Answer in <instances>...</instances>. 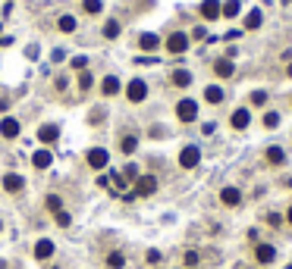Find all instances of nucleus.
<instances>
[{"label": "nucleus", "instance_id": "nucleus-1", "mask_svg": "<svg viewBox=\"0 0 292 269\" xmlns=\"http://www.w3.org/2000/svg\"><path fill=\"white\" fill-rule=\"evenodd\" d=\"M176 116H179V122H195L198 119V103L192 97H185L176 103Z\"/></svg>", "mask_w": 292, "mask_h": 269}, {"label": "nucleus", "instance_id": "nucleus-2", "mask_svg": "<svg viewBox=\"0 0 292 269\" xmlns=\"http://www.w3.org/2000/svg\"><path fill=\"white\" fill-rule=\"evenodd\" d=\"M157 191V179L154 175H138L135 179V197H151Z\"/></svg>", "mask_w": 292, "mask_h": 269}, {"label": "nucleus", "instance_id": "nucleus-3", "mask_svg": "<svg viewBox=\"0 0 292 269\" xmlns=\"http://www.w3.org/2000/svg\"><path fill=\"white\" fill-rule=\"evenodd\" d=\"M198 163H201V150H198L195 144L182 147V154H179V166H182V169H195Z\"/></svg>", "mask_w": 292, "mask_h": 269}, {"label": "nucleus", "instance_id": "nucleus-4", "mask_svg": "<svg viewBox=\"0 0 292 269\" xmlns=\"http://www.w3.org/2000/svg\"><path fill=\"white\" fill-rule=\"evenodd\" d=\"M126 97H129L132 103H142V100L148 97V85H145L142 78H132V81H129V88H126Z\"/></svg>", "mask_w": 292, "mask_h": 269}, {"label": "nucleus", "instance_id": "nucleus-5", "mask_svg": "<svg viewBox=\"0 0 292 269\" xmlns=\"http://www.w3.org/2000/svg\"><path fill=\"white\" fill-rule=\"evenodd\" d=\"M167 50H170V53H185V50H189V34L173 31L170 38H167Z\"/></svg>", "mask_w": 292, "mask_h": 269}, {"label": "nucleus", "instance_id": "nucleus-6", "mask_svg": "<svg viewBox=\"0 0 292 269\" xmlns=\"http://www.w3.org/2000/svg\"><path fill=\"white\" fill-rule=\"evenodd\" d=\"M107 163H110V154H107L104 147H91V150H88V166H91V169H104Z\"/></svg>", "mask_w": 292, "mask_h": 269}, {"label": "nucleus", "instance_id": "nucleus-7", "mask_svg": "<svg viewBox=\"0 0 292 269\" xmlns=\"http://www.w3.org/2000/svg\"><path fill=\"white\" fill-rule=\"evenodd\" d=\"M254 257H258V263H273L276 260V248L273 244H258V248H254Z\"/></svg>", "mask_w": 292, "mask_h": 269}, {"label": "nucleus", "instance_id": "nucleus-8", "mask_svg": "<svg viewBox=\"0 0 292 269\" xmlns=\"http://www.w3.org/2000/svg\"><path fill=\"white\" fill-rule=\"evenodd\" d=\"M4 188H7L10 194H16V191L26 188V179H22V175H16V172H10V175H4Z\"/></svg>", "mask_w": 292, "mask_h": 269}, {"label": "nucleus", "instance_id": "nucleus-9", "mask_svg": "<svg viewBox=\"0 0 292 269\" xmlns=\"http://www.w3.org/2000/svg\"><path fill=\"white\" fill-rule=\"evenodd\" d=\"M54 241H48V238H41L38 244H35V257H38V260H51V257H54Z\"/></svg>", "mask_w": 292, "mask_h": 269}, {"label": "nucleus", "instance_id": "nucleus-10", "mask_svg": "<svg viewBox=\"0 0 292 269\" xmlns=\"http://www.w3.org/2000/svg\"><path fill=\"white\" fill-rule=\"evenodd\" d=\"M51 163H54V154H51V150H35V157H32V166H35V169H48Z\"/></svg>", "mask_w": 292, "mask_h": 269}, {"label": "nucleus", "instance_id": "nucleus-11", "mask_svg": "<svg viewBox=\"0 0 292 269\" xmlns=\"http://www.w3.org/2000/svg\"><path fill=\"white\" fill-rule=\"evenodd\" d=\"M220 201H223L226 207H239L242 204V191L239 188H223L220 191Z\"/></svg>", "mask_w": 292, "mask_h": 269}, {"label": "nucleus", "instance_id": "nucleus-12", "mask_svg": "<svg viewBox=\"0 0 292 269\" xmlns=\"http://www.w3.org/2000/svg\"><path fill=\"white\" fill-rule=\"evenodd\" d=\"M220 9H223V3H220V0H204V3H201V16H204V19H217Z\"/></svg>", "mask_w": 292, "mask_h": 269}, {"label": "nucleus", "instance_id": "nucleus-13", "mask_svg": "<svg viewBox=\"0 0 292 269\" xmlns=\"http://www.w3.org/2000/svg\"><path fill=\"white\" fill-rule=\"evenodd\" d=\"M229 122H232V128H239V132H242V128H248V122H251V113L239 107L236 113H232V119H229Z\"/></svg>", "mask_w": 292, "mask_h": 269}, {"label": "nucleus", "instance_id": "nucleus-14", "mask_svg": "<svg viewBox=\"0 0 292 269\" xmlns=\"http://www.w3.org/2000/svg\"><path fill=\"white\" fill-rule=\"evenodd\" d=\"M38 138H41L44 144H54L57 138H60V128H57V125H41L38 128Z\"/></svg>", "mask_w": 292, "mask_h": 269}, {"label": "nucleus", "instance_id": "nucleus-15", "mask_svg": "<svg viewBox=\"0 0 292 269\" xmlns=\"http://www.w3.org/2000/svg\"><path fill=\"white\" fill-rule=\"evenodd\" d=\"M214 72H217V78H232L236 66H232V60H217L214 63Z\"/></svg>", "mask_w": 292, "mask_h": 269}, {"label": "nucleus", "instance_id": "nucleus-16", "mask_svg": "<svg viewBox=\"0 0 292 269\" xmlns=\"http://www.w3.org/2000/svg\"><path fill=\"white\" fill-rule=\"evenodd\" d=\"M267 163H270V166H283V163H286V150L283 147H267Z\"/></svg>", "mask_w": 292, "mask_h": 269}, {"label": "nucleus", "instance_id": "nucleus-17", "mask_svg": "<svg viewBox=\"0 0 292 269\" xmlns=\"http://www.w3.org/2000/svg\"><path fill=\"white\" fill-rule=\"evenodd\" d=\"M138 47H142V50H157L160 47V38H157V34H151V31H145L142 38H138Z\"/></svg>", "mask_w": 292, "mask_h": 269}, {"label": "nucleus", "instance_id": "nucleus-18", "mask_svg": "<svg viewBox=\"0 0 292 269\" xmlns=\"http://www.w3.org/2000/svg\"><path fill=\"white\" fill-rule=\"evenodd\" d=\"M0 135H4V138H16V135H19V122L7 116V119L0 122Z\"/></svg>", "mask_w": 292, "mask_h": 269}, {"label": "nucleus", "instance_id": "nucleus-19", "mask_svg": "<svg viewBox=\"0 0 292 269\" xmlns=\"http://www.w3.org/2000/svg\"><path fill=\"white\" fill-rule=\"evenodd\" d=\"M173 85H176V88H189L192 85V72H189V69H176V72H173Z\"/></svg>", "mask_w": 292, "mask_h": 269}, {"label": "nucleus", "instance_id": "nucleus-20", "mask_svg": "<svg viewBox=\"0 0 292 269\" xmlns=\"http://www.w3.org/2000/svg\"><path fill=\"white\" fill-rule=\"evenodd\" d=\"M101 91H104L107 97H113L116 91H120V78H116V75H107V78L101 81Z\"/></svg>", "mask_w": 292, "mask_h": 269}, {"label": "nucleus", "instance_id": "nucleus-21", "mask_svg": "<svg viewBox=\"0 0 292 269\" xmlns=\"http://www.w3.org/2000/svg\"><path fill=\"white\" fill-rule=\"evenodd\" d=\"M261 22H264V13H261V9H251V13L245 16V28L254 31V28H261Z\"/></svg>", "mask_w": 292, "mask_h": 269}, {"label": "nucleus", "instance_id": "nucleus-22", "mask_svg": "<svg viewBox=\"0 0 292 269\" xmlns=\"http://www.w3.org/2000/svg\"><path fill=\"white\" fill-rule=\"evenodd\" d=\"M204 100H207V103H223V88L207 85V91H204Z\"/></svg>", "mask_w": 292, "mask_h": 269}, {"label": "nucleus", "instance_id": "nucleus-23", "mask_svg": "<svg viewBox=\"0 0 292 269\" xmlns=\"http://www.w3.org/2000/svg\"><path fill=\"white\" fill-rule=\"evenodd\" d=\"M239 0H226L223 3V9H220V16H226V19H232V16H239Z\"/></svg>", "mask_w": 292, "mask_h": 269}, {"label": "nucleus", "instance_id": "nucleus-24", "mask_svg": "<svg viewBox=\"0 0 292 269\" xmlns=\"http://www.w3.org/2000/svg\"><path fill=\"white\" fill-rule=\"evenodd\" d=\"M120 147H123V154H135V147H138V138H135V135H126L123 141H120Z\"/></svg>", "mask_w": 292, "mask_h": 269}, {"label": "nucleus", "instance_id": "nucleus-25", "mask_svg": "<svg viewBox=\"0 0 292 269\" xmlns=\"http://www.w3.org/2000/svg\"><path fill=\"white\" fill-rule=\"evenodd\" d=\"M104 38H120V22L110 19L107 25H104Z\"/></svg>", "mask_w": 292, "mask_h": 269}, {"label": "nucleus", "instance_id": "nucleus-26", "mask_svg": "<svg viewBox=\"0 0 292 269\" xmlns=\"http://www.w3.org/2000/svg\"><path fill=\"white\" fill-rule=\"evenodd\" d=\"M82 6H85V13H88V16H98L101 9H104V3H101V0H85Z\"/></svg>", "mask_w": 292, "mask_h": 269}, {"label": "nucleus", "instance_id": "nucleus-27", "mask_svg": "<svg viewBox=\"0 0 292 269\" xmlns=\"http://www.w3.org/2000/svg\"><path fill=\"white\" fill-rule=\"evenodd\" d=\"M57 25H60V31H76V19L73 16H60V22H57Z\"/></svg>", "mask_w": 292, "mask_h": 269}, {"label": "nucleus", "instance_id": "nucleus-28", "mask_svg": "<svg viewBox=\"0 0 292 269\" xmlns=\"http://www.w3.org/2000/svg\"><path fill=\"white\" fill-rule=\"evenodd\" d=\"M123 263H126L123 254H110V257H107V266H110V269H123Z\"/></svg>", "mask_w": 292, "mask_h": 269}, {"label": "nucleus", "instance_id": "nucleus-29", "mask_svg": "<svg viewBox=\"0 0 292 269\" xmlns=\"http://www.w3.org/2000/svg\"><path fill=\"white\" fill-rule=\"evenodd\" d=\"M48 210H51V213H60V210H63V201H60L57 194H51V197H48Z\"/></svg>", "mask_w": 292, "mask_h": 269}, {"label": "nucleus", "instance_id": "nucleus-30", "mask_svg": "<svg viewBox=\"0 0 292 269\" xmlns=\"http://www.w3.org/2000/svg\"><path fill=\"white\" fill-rule=\"evenodd\" d=\"M264 125H267V128H276V125H279V113H273V110L264 113Z\"/></svg>", "mask_w": 292, "mask_h": 269}, {"label": "nucleus", "instance_id": "nucleus-31", "mask_svg": "<svg viewBox=\"0 0 292 269\" xmlns=\"http://www.w3.org/2000/svg\"><path fill=\"white\" fill-rule=\"evenodd\" d=\"M251 103H254V107H264V103H267V91H251Z\"/></svg>", "mask_w": 292, "mask_h": 269}, {"label": "nucleus", "instance_id": "nucleus-32", "mask_svg": "<svg viewBox=\"0 0 292 269\" xmlns=\"http://www.w3.org/2000/svg\"><path fill=\"white\" fill-rule=\"evenodd\" d=\"M79 88H82V91H88V88H91V75H88V72H82V75H79Z\"/></svg>", "mask_w": 292, "mask_h": 269}, {"label": "nucleus", "instance_id": "nucleus-33", "mask_svg": "<svg viewBox=\"0 0 292 269\" xmlns=\"http://www.w3.org/2000/svg\"><path fill=\"white\" fill-rule=\"evenodd\" d=\"M69 222H73V219H69V213H63V210H60V213H57V226H69Z\"/></svg>", "mask_w": 292, "mask_h": 269}, {"label": "nucleus", "instance_id": "nucleus-34", "mask_svg": "<svg viewBox=\"0 0 292 269\" xmlns=\"http://www.w3.org/2000/svg\"><path fill=\"white\" fill-rule=\"evenodd\" d=\"M85 66H88L85 56H73V69H85Z\"/></svg>", "mask_w": 292, "mask_h": 269}, {"label": "nucleus", "instance_id": "nucleus-35", "mask_svg": "<svg viewBox=\"0 0 292 269\" xmlns=\"http://www.w3.org/2000/svg\"><path fill=\"white\" fill-rule=\"evenodd\" d=\"M195 263H198V254L189 251V254H185V266H195Z\"/></svg>", "mask_w": 292, "mask_h": 269}, {"label": "nucleus", "instance_id": "nucleus-36", "mask_svg": "<svg viewBox=\"0 0 292 269\" xmlns=\"http://www.w3.org/2000/svg\"><path fill=\"white\" fill-rule=\"evenodd\" d=\"M148 263H160V251H148Z\"/></svg>", "mask_w": 292, "mask_h": 269}, {"label": "nucleus", "instance_id": "nucleus-37", "mask_svg": "<svg viewBox=\"0 0 292 269\" xmlns=\"http://www.w3.org/2000/svg\"><path fill=\"white\" fill-rule=\"evenodd\" d=\"M286 222H289V226H292V207H289V213H286Z\"/></svg>", "mask_w": 292, "mask_h": 269}, {"label": "nucleus", "instance_id": "nucleus-38", "mask_svg": "<svg viewBox=\"0 0 292 269\" xmlns=\"http://www.w3.org/2000/svg\"><path fill=\"white\" fill-rule=\"evenodd\" d=\"M286 72H289V75H292V63H289V69H286Z\"/></svg>", "mask_w": 292, "mask_h": 269}, {"label": "nucleus", "instance_id": "nucleus-39", "mask_svg": "<svg viewBox=\"0 0 292 269\" xmlns=\"http://www.w3.org/2000/svg\"><path fill=\"white\" fill-rule=\"evenodd\" d=\"M0 226H4V222H0Z\"/></svg>", "mask_w": 292, "mask_h": 269}]
</instances>
